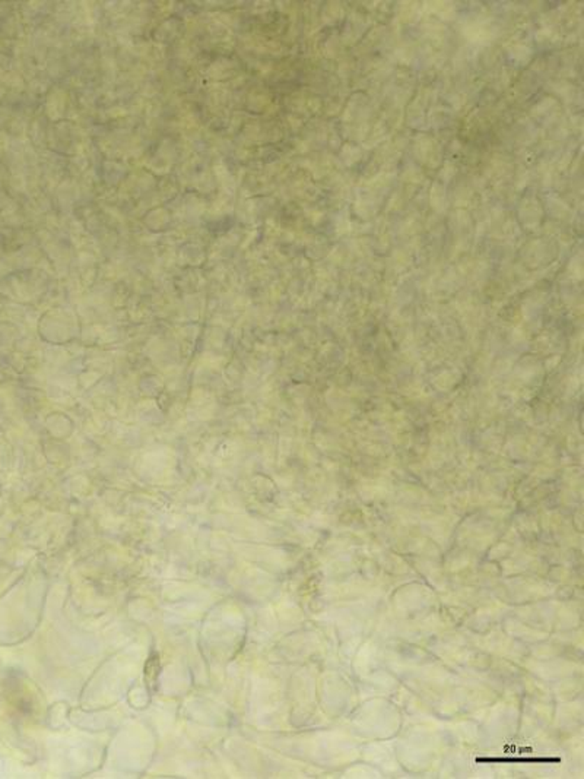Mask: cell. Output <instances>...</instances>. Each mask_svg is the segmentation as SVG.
<instances>
[{
  "instance_id": "1",
  "label": "cell",
  "mask_w": 584,
  "mask_h": 779,
  "mask_svg": "<svg viewBox=\"0 0 584 779\" xmlns=\"http://www.w3.org/2000/svg\"><path fill=\"white\" fill-rule=\"evenodd\" d=\"M481 765H558L561 757H478Z\"/></svg>"
}]
</instances>
